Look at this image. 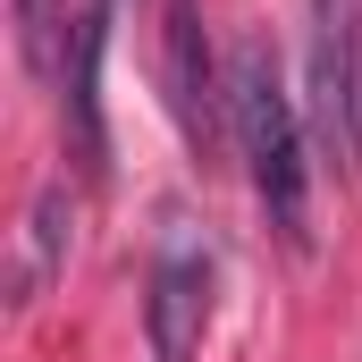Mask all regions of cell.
I'll use <instances>...</instances> for the list:
<instances>
[{
    "label": "cell",
    "mask_w": 362,
    "mask_h": 362,
    "mask_svg": "<svg viewBox=\"0 0 362 362\" xmlns=\"http://www.w3.org/2000/svg\"><path fill=\"white\" fill-rule=\"evenodd\" d=\"M144 337H152V362H194L211 337V253L185 228L160 236V262L144 286Z\"/></svg>",
    "instance_id": "cell-3"
},
{
    "label": "cell",
    "mask_w": 362,
    "mask_h": 362,
    "mask_svg": "<svg viewBox=\"0 0 362 362\" xmlns=\"http://www.w3.org/2000/svg\"><path fill=\"white\" fill-rule=\"evenodd\" d=\"M303 76L312 135L337 169H362V0H303Z\"/></svg>",
    "instance_id": "cell-2"
},
{
    "label": "cell",
    "mask_w": 362,
    "mask_h": 362,
    "mask_svg": "<svg viewBox=\"0 0 362 362\" xmlns=\"http://www.w3.org/2000/svg\"><path fill=\"white\" fill-rule=\"evenodd\" d=\"M160 85H169V110H177L185 144L194 152H219L228 85L211 68V34H202V8L194 0H160Z\"/></svg>",
    "instance_id": "cell-4"
},
{
    "label": "cell",
    "mask_w": 362,
    "mask_h": 362,
    "mask_svg": "<svg viewBox=\"0 0 362 362\" xmlns=\"http://www.w3.org/2000/svg\"><path fill=\"white\" fill-rule=\"evenodd\" d=\"M68 236H76V202H68V185H42L34 194V211H25V245H17V303H34L42 295V278L68 262Z\"/></svg>",
    "instance_id": "cell-6"
},
{
    "label": "cell",
    "mask_w": 362,
    "mask_h": 362,
    "mask_svg": "<svg viewBox=\"0 0 362 362\" xmlns=\"http://www.w3.org/2000/svg\"><path fill=\"white\" fill-rule=\"evenodd\" d=\"M228 127H236V152L253 169L262 194V219L303 253V211H312V169H303V118H295V93L278 85V51L270 42H236L228 59Z\"/></svg>",
    "instance_id": "cell-1"
},
{
    "label": "cell",
    "mask_w": 362,
    "mask_h": 362,
    "mask_svg": "<svg viewBox=\"0 0 362 362\" xmlns=\"http://www.w3.org/2000/svg\"><path fill=\"white\" fill-rule=\"evenodd\" d=\"M68 51H76L68 0H17V59H25V76L59 85V76H68Z\"/></svg>",
    "instance_id": "cell-7"
},
{
    "label": "cell",
    "mask_w": 362,
    "mask_h": 362,
    "mask_svg": "<svg viewBox=\"0 0 362 362\" xmlns=\"http://www.w3.org/2000/svg\"><path fill=\"white\" fill-rule=\"evenodd\" d=\"M110 8L118 0H93L76 17V51H68V76H59V118H68V160L101 177L110 169V127H101V51H110Z\"/></svg>",
    "instance_id": "cell-5"
}]
</instances>
